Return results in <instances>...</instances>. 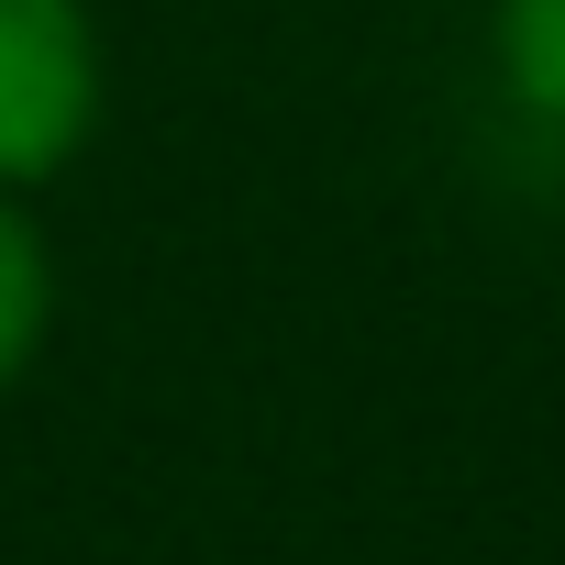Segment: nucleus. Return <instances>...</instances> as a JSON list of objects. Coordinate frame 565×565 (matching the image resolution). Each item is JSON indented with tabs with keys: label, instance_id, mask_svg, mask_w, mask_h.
Here are the masks:
<instances>
[{
	"label": "nucleus",
	"instance_id": "2",
	"mask_svg": "<svg viewBox=\"0 0 565 565\" xmlns=\"http://www.w3.org/2000/svg\"><path fill=\"white\" fill-rule=\"evenodd\" d=\"M499 67H510V89L532 111L565 122V0H510L499 12Z\"/></svg>",
	"mask_w": 565,
	"mask_h": 565
},
{
	"label": "nucleus",
	"instance_id": "3",
	"mask_svg": "<svg viewBox=\"0 0 565 565\" xmlns=\"http://www.w3.org/2000/svg\"><path fill=\"white\" fill-rule=\"evenodd\" d=\"M45 333V244L23 233V211H0V388Z\"/></svg>",
	"mask_w": 565,
	"mask_h": 565
},
{
	"label": "nucleus",
	"instance_id": "1",
	"mask_svg": "<svg viewBox=\"0 0 565 565\" xmlns=\"http://www.w3.org/2000/svg\"><path fill=\"white\" fill-rule=\"evenodd\" d=\"M100 67L78 0H0V178H45L89 134Z\"/></svg>",
	"mask_w": 565,
	"mask_h": 565
}]
</instances>
